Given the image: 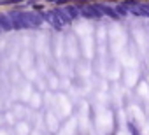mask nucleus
I'll use <instances>...</instances> for the list:
<instances>
[{
  "label": "nucleus",
  "mask_w": 149,
  "mask_h": 135,
  "mask_svg": "<svg viewBox=\"0 0 149 135\" xmlns=\"http://www.w3.org/2000/svg\"><path fill=\"white\" fill-rule=\"evenodd\" d=\"M44 18H47V19H49V21H51V23H53L54 26H61V25H63V23L60 21V18H58V16L54 14V11H53V13H47V14H46Z\"/></svg>",
  "instance_id": "20e7f679"
},
{
  "label": "nucleus",
  "mask_w": 149,
  "mask_h": 135,
  "mask_svg": "<svg viewBox=\"0 0 149 135\" xmlns=\"http://www.w3.org/2000/svg\"><path fill=\"white\" fill-rule=\"evenodd\" d=\"M83 13H84L86 16H90V18H93V16H95V18H97V16H100V11H97L95 7H84V9H83Z\"/></svg>",
  "instance_id": "39448f33"
},
{
  "label": "nucleus",
  "mask_w": 149,
  "mask_h": 135,
  "mask_svg": "<svg viewBox=\"0 0 149 135\" xmlns=\"http://www.w3.org/2000/svg\"><path fill=\"white\" fill-rule=\"evenodd\" d=\"M65 11H67V13H68V16H70V18H72V19H74V18H76V16H79V11H77V9H76V7H67V9H65Z\"/></svg>",
  "instance_id": "423d86ee"
},
{
  "label": "nucleus",
  "mask_w": 149,
  "mask_h": 135,
  "mask_svg": "<svg viewBox=\"0 0 149 135\" xmlns=\"http://www.w3.org/2000/svg\"><path fill=\"white\" fill-rule=\"evenodd\" d=\"M0 28H2V30H11L13 28V21H11L9 16L0 14Z\"/></svg>",
  "instance_id": "7ed1b4c3"
},
{
  "label": "nucleus",
  "mask_w": 149,
  "mask_h": 135,
  "mask_svg": "<svg viewBox=\"0 0 149 135\" xmlns=\"http://www.w3.org/2000/svg\"><path fill=\"white\" fill-rule=\"evenodd\" d=\"M11 21H13V28H28V26H39L42 23V16L35 14V13H19L14 11L11 13Z\"/></svg>",
  "instance_id": "f257e3e1"
},
{
  "label": "nucleus",
  "mask_w": 149,
  "mask_h": 135,
  "mask_svg": "<svg viewBox=\"0 0 149 135\" xmlns=\"http://www.w3.org/2000/svg\"><path fill=\"white\" fill-rule=\"evenodd\" d=\"M54 14L60 18V21H61L63 25H68V23L72 21V18L68 16V13H67V11H63V9H54Z\"/></svg>",
  "instance_id": "f03ea898"
}]
</instances>
